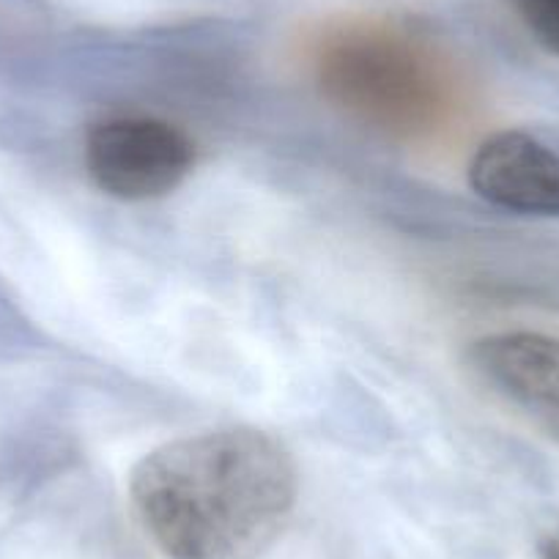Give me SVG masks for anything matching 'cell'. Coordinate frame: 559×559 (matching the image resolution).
I'll return each mask as SVG.
<instances>
[{
    "instance_id": "cell-6",
    "label": "cell",
    "mask_w": 559,
    "mask_h": 559,
    "mask_svg": "<svg viewBox=\"0 0 559 559\" xmlns=\"http://www.w3.org/2000/svg\"><path fill=\"white\" fill-rule=\"evenodd\" d=\"M540 47L559 56V0H508Z\"/></svg>"
},
{
    "instance_id": "cell-4",
    "label": "cell",
    "mask_w": 559,
    "mask_h": 559,
    "mask_svg": "<svg viewBox=\"0 0 559 559\" xmlns=\"http://www.w3.org/2000/svg\"><path fill=\"white\" fill-rule=\"evenodd\" d=\"M466 179L477 198L502 212L559 219V132L513 127L488 134Z\"/></svg>"
},
{
    "instance_id": "cell-1",
    "label": "cell",
    "mask_w": 559,
    "mask_h": 559,
    "mask_svg": "<svg viewBox=\"0 0 559 559\" xmlns=\"http://www.w3.org/2000/svg\"><path fill=\"white\" fill-rule=\"evenodd\" d=\"M297 497L292 450L258 428L174 439L129 472L134 515L168 559H261Z\"/></svg>"
},
{
    "instance_id": "cell-7",
    "label": "cell",
    "mask_w": 559,
    "mask_h": 559,
    "mask_svg": "<svg viewBox=\"0 0 559 559\" xmlns=\"http://www.w3.org/2000/svg\"><path fill=\"white\" fill-rule=\"evenodd\" d=\"M540 559H559V532L540 540Z\"/></svg>"
},
{
    "instance_id": "cell-3",
    "label": "cell",
    "mask_w": 559,
    "mask_h": 559,
    "mask_svg": "<svg viewBox=\"0 0 559 559\" xmlns=\"http://www.w3.org/2000/svg\"><path fill=\"white\" fill-rule=\"evenodd\" d=\"M85 174L99 192L146 203L179 190L195 170V140L157 116L121 112L91 123L83 143Z\"/></svg>"
},
{
    "instance_id": "cell-2",
    "label": "cell",
    "mask_w": 559,
    "mask_h": 559,
    "mask_svg": "<svg viewBox=\"0 0 559 559\" xmlns=\"http://www.w3.org/2000/svg\"><path fill=\"white\" fill-rule=\"evenodd\" d=\"M321 96L395 140H431L461 121L466 74L428 31L386 14H341L305 45Z\"/></svg>"
},
{
    "instance_id": "cell-5",
    "label": "cell",
    "mask_w": 559,
    "mask_h": 559,
    "mask_svg": "<svg viewBox=\"0 0 559 559\" xmlns=\"http://www.w3.org/2000/svg\"><path fill=\"white\" fill-rule=\"evenodd\" d=\"M466 365L480 384L559 442V337L493 332L466 348Z\"/></svg>"
}]
</instances>
